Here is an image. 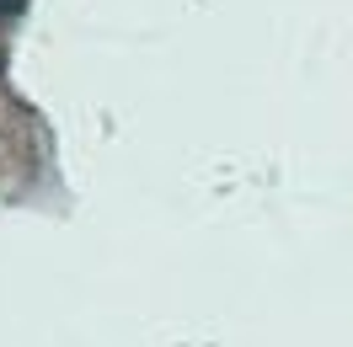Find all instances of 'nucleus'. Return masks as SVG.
Masks as SVG:
<instances>
[{
    "label": "nucleus",
    "mask_w": 353,
    "mask_h": 347,
    "mask_svg": "<svg viewBox=\"0 0 353 347\" xmlns=\"http://www.w3.org/2000/svg\"><path fill=\"white\" fill-rule=\"evenodd\" d=\"M22 11V0H0V17H17Z\"/></svg>",
    "instance_id": "1"
}]
</instances>
